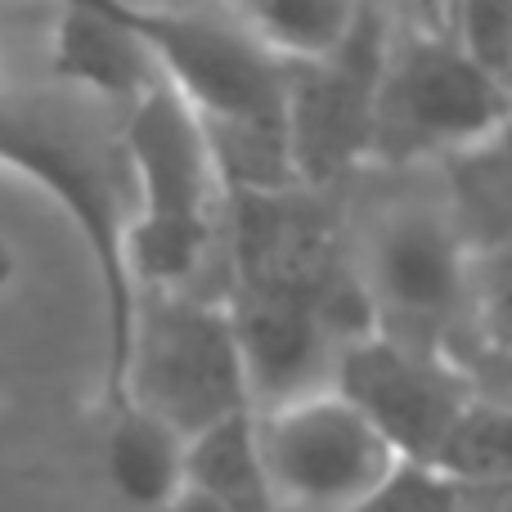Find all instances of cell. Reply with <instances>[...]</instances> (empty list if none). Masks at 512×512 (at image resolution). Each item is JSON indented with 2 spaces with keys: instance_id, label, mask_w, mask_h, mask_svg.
Instances as JSON below:
<instances>
[{
  "instance_id": "cell-6",
  "label": "cell",
  "mask_w": 512,
  "mask_h": 512,
  "mask_svg": "<svg viewBox=\"0 0 512 512\" xmlns=\"http://www.w3.org/2000/svg\"><path fill=\"white\" fill-rule=\"evenodd\" d=\"M274 512H346L391 468V450L333 387L256 414Z\"/></svg>"
},
{
  "instance_id": "cell-13",
  "label": "cell",
  "mask_w": 512,
  "mask_h": 512,
  "mask_svg": "<svg viewBox=\"0 0 512 512\" xmlns=\"http://www.w3.org/2000/svg\"><path fill=\"white\" fill-rule=\"evenodd\" d=\"M427 468L463 490H477V495L508 490L512 418H508L504 400L472 396L468 405H463V414L454 418V427L445 432L441 450H436V459L427 463Z\"/></svg>"
},
{
  "instance_id": "cell-2",
  "label": "cell",
  "mask_w": 512,
  "mask_h": 512,
  "mask_svg": "<svg viewBox=\"0 0 512 512\" xmlns=\"http://www.w3.org/2000/svg\"><path fill=\"white\" fill-rule=\"evenodd\" d=\"M0 167H14L50 189L95 256L99 297H104V409L117 414L135 306L122 265L135 194L117 113L54 81L9 86L0 77Z\"/></svg>"
},
{
  "instance_id": "cell-4",
  "label": "cell",
  "mask_w": 512,
  "mask_h": 512,
  "mask_svg": "<svg viewBox=\"0 0 512 512\" xmlns=\"http://www.w3.org/2000/svg\"><path fill=\"white\" fill-rule=\"evenodd\" d=\"M351 274L373 333L445 355L468 319L477 256L463 248L441 194H409L364 225Z\"/></svg>"
},
{
  "instance_id": "cell-17",
  "label": "cell",
  "mask_w": 512,
  "mask_h": 512,
  "mask_svg": "<svg viewBox=\"0 0 512 512\" xmlns=\"http://www.w3.org/2000/svg\"><path fill=\"white\" fill-rule=\"evenodd\" d=\"M162 512H225V508H216L212 499H203V495H194V490H180L176 499H171Z\"/></svg>"
},
{
  "instance_id": "cell-7",
  "label": "cell",
  "mask_w": 512,
  "mask_h": 512,
  "mask_svg": "<svg viewBox=\"0 0 512 512\" xmlns=\"http://www.w3.org/2000/svg\"><path fill=\"white\" fill-rule=\"evenodd\" d=\"M387 9H364L328 59L288 68V158L301 189L337 194L369 167Z\"/></svg>"
},
{
  "instance_id": "cell-9",
  "label": "cell",
  "mask_w": 512,
  "mask_h": 512,
  "mask_svg": "<svg viewBox=\"0 0 512 512\" xmlns=\"http://www.w3.org/2000/svg\"><path fill=\"white\" fill-rule=\"evenodd\" d=\"M50 81L126 113L158 86L162 72L122 18V5H68L54 27Z\"/></svg>"
},
{
  "instance_id": "cell-14",
  "label": "cell",
  "mask_w": 512,
  "mask_h": 512,
  "mask_svg": "<svg viewBox=\"0 0 512 512\" xmlns=\"http://www.w3.org/2000/svg\"><path fill=\"white\" fill-rule=\"evenodd\" d=\"M239 14L274 59L297 68V63L328 59L351 36L360 5H342V0H270V5H239Z\"/></svg>"
},
{
  "instance_id": "cell-11",
  "label": "cell",
  "mask_w": 512,
  "mask_h": 512,
  "mask_svg": "<svg viewBox=\"0 0 512 512\" xmlns=\"http://www.w3.org/2000/svg\"><path fill=\"white\" fill-rule=\"evenodd\" d=\"M104 459L113 490L140 512H162L185 490V441L144 409L108 418Z\"/></svg>"
},
{
  "instance_id": "cell-10",
  "label": "cell",
  "mask_w": 512,
  "mask_h": 512,
  "mask_svg": "<svg viewBox=\"0 0 512 512\" xmlns=\"http://www.w3.org/2000/svg\"><path fill=\"white\" fill-rule=\"evenodd\" d=\"M445 171L441 203L459 230L463 248L472 256H504L512 230V167H508V135L463 149L436 162Z\"/></svg>"
},
{
  "instance_id": "cell-15",
  "label": "cell",
  "mask_w": 512,
  "mask_h": 512,
  "mask_svg": "<svg viewBox=\"0 0 512 512\" xmlns=\"http://www.w3.org/2000/svg\"><path fill=\"white\" fill-rule=\"evenodd\" d=\"M499 495V490H495ZM477 499V490H463L454 481L436 477L432 468H414V463H396L360 504L346 512H468Z\"/></svg>"
},
{
  "instance_id": "cell-1",
  "label": "cell",
  "mask_w": 512,
  "mask_h": 512,
  "mask_svg": "<svg viewBox=\"0 0 512 512\" xmlns=\"http://www.w3.org/2000/svg\"><path fill=\"white\" fill-rule=\"evenodd\" d=\"M122 18L189 108L225 194L297 189L288 158V63L256 41L239 5L122 9Z\"/></svg>"
},
{
  "instance_id": "cell-18",
  "label": "cell",
  "mask_w": 512,
  "mask_h": 512,
  "mask_svg": "<svg viewBox=\"0 0 512 512\" xmlns=\"http://www.w3.org/2000/svg\"><path fill=\"white\" fill-rule=\"evenodd\" d=\"M468 512H508V490H499V495H486V499H477Z\"/></svg>"
},
{
  "instance_id": "cell-5",
  "label": "cell",
  "mask_w": 512,
  "mask_h": 512,
  "mask_svg": "<svg viewBox=\"0 0 512 512\" xmlns=\"http://www.w3.org/2000/svg\"><path fill=\"white\" fill-rule=\"evenodd\" d=\"M126 409H144L180 441H194L198 432L234 414H252L248 373L225 301L185 292L135 297L117 414Z\"/></svg>"
},
{
  "instance_id": "cell-16",
  "label": "cell",
  "mask_w": 512,
  "mask_h": 512,
  "mask_svg": "<svg viewBox=\"0 0 512 512\" xmlns=\"http://www.w3.org/2000/svg\"><path fill=\"white\" fill-rule=\"evenodd\" d=\"M450 41L477 63L481 72H490L495 81L508 86V63H512V9L499 0H468V5L441 9Z\"/></svg>"
},
{
  "instance_id": "cell-8",
  "label": "cell",
  "mask_w": 512,
  "mask_h": 512,
  "mask_svg": "<svg viewBox=\"0 0 512 512\" xmlns=\"http://www.w3.org/2000/svg\"><path fill=\"white\" fill-rule=\"evenodd\" d=\"M328 387L378 432L391 459L414 468L436 459L454 418L477 396L441 355L387 342L378 333L337 351Z\"/></svg>"
},
{
  "instance_id": "cell-3",
  "label": "cell",
  "mask_w": 512,
  "mask_h": 512,
  "mask_svg": "<svg viewBox=\"0 0 512 512\" xmlns=\"http://www.w3.org/2000/svg\"><path fill=\"white\" fill-rule=\"evenodd\" d=\"M512 95L445 32L441 9L391 14L373 95L369 167H423L508 135Z\"/></svg>"
},
{
  "instance_id": "cell-12",
  "label": "cell",
  "mask_w": 512,
  "mask_h": 512,
  "mask_svg": "<svg viewBox=\"0 0 512 512\" xmlns=\"http://www.w3.org/2000/svg\"><path fill=\"white\" fill-rule=\"evenodd\" d=\"M185 490L225 512H274L256 450V414H234L185 441Z\"/></svg>"
}]
</instances>
